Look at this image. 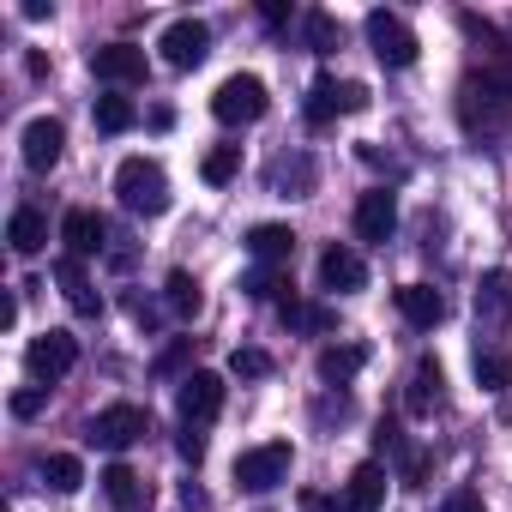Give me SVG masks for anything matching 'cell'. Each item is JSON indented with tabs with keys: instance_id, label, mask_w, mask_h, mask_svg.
I'll use <instances>...</instances> for the list:
<instances>
[{
	"instance_id": "20",
	"label": "cell",
	"mask_w": 512,
	"mask_h": 512,
	"mask_svg": "<svg viewBox=\"0 0 512 512\" xmlns=\"http://www.w3.org/2000/svg\"><path fill=\"white\" fill-rule=\"evenodd\" d=\"M7 241H13V253H25V260H31V253H43V247H49V217H43V211H31V205H19V211H13V223H7Z\"/></svg>"
},
{
	"instance_id": "1",
	"label": "cell",
	"mask_w": 512,
	"mask_h": 512,
	"mask_svg": "<svg viewBox=\"0 0 512 512\" xmlns=\"http://www.w3.org/2000/svg\"><path fill=\"white\" fill-rule=\"evenodd\" d=\"M115 193L133 217H163L169 211V175L151 163V157H127L115 169Z\"/></svg>"
},
{
	"instance_id": "24",
	"label": "cell",
	"mask_w": 512,
	"mask_h": 512,
	"mask_svg": "<svg viewBox=\"0 0 512 512\" xmlns=\"http://www.w3.org/2000/svg\"><path fill=\"white\" fill-rule=\"evenodd\" d=\"M278 314H284V326H296V332H332V326H338L332 308H320V302H296V296H284Z\"/></svg>"
},
{
	"instance_id": "5",
	"label": "cell",
	"mask_w": 512,
	"mask_h": 512,
	"mask_svg": "<svg viewBox=\"0 0 512 512\" xmlns=\"http://www.w3.org/2000/svg\"><path fill=\"white\" fill-rule=\"evenodd\" d=\"M368 49L380 55V67H410V61H416V37H410V25H404L398 13H386V7L368 13Z\"/></svg>"
},
{
	"instance_id": "12",
	"label": "cell",
	"mask_w": 512,
	"mask_h": 512,
	"mask_svg": "<svg viewBox=\"0 0 512 512\" xmlns=\"http://www.w3.org/2000/svg\"><path fill=\"white\" fill-rule=\"evenodd\" d=\"M476 320L482 326H512V272L506 266L482 272V284H476Z\"/></svg>"
},
{
	"instance_id": "6",
	"label": "cell",
	"mask_w": 512,
	"mask_h": 512,
	"mask_svg": "<svg viewBox=\"0 0 512 512\" xmlns=\"http://www.w3.org/2000/svg\"><path fill=\"white\" fill-rule=\"evenodd\" d=\"M73 362H79V344H73V332H43V338L25 350V368H31V380H37V386H55V380H67V374H73Z\"/></svg>"
},
{
	"instance_id": "38",
	"label": "cell",
	"mask_w": 512,
	"mask_h": 512,
	"mask_svg": "<svg viewBox=\"0 0 512 512\" xmlns=\"http://www.w3.org/2000/svg\"><path fill=\"white\" fill-rule=\"evenodd\" d=\"M260 19H266V25H284V19H290V7H284V0H266Z\"/></svg>"
},
{
	"instance_id": "31",
	"label": "cell",
	"mask_w": 512,
	"mask_h": 512,
	"mask_svg": "<svg viewBox=\"0 0 512 512\" xmlns=\"http://www.w3.org/2000/svg\"><path fill=\"white\" fill-rule=\"evenodd\" d=\"M229 374H235V380H266V374H272V356L247 344V350H235V356H229Z\"/></svg>"
},
{
	"instance_id": "21",
	"label": "cell",
	"mask_w": 512,
	"mask_h": 512,
	"mask_svg": "<svg viewBox=\"0 0 512 512\" xmlns=\"http://www.w3.org/2000/svg\"><path fill=\"white\" fill-rule=\"evenodd\" d=\"M362 362H368L362 344H326V350H320V380H326V386H344V380L362 374Z\"/></svg>"
},
{
	"instance_id": "29",
	"label": "cell",
	"mask_w": 512,
	"mask_h": 512,
	"mask_svg": "<svg viewBox=\"0 0 512 512\" xmlns=\"http://www.w3.org/2000/svg\"><path fill=\"white\" fill-rule=\"evenodd\" d=\"M133 121H139V109H133L127 97H97V127H103V133H127Z\"/></svg>"
},
{
	"instance_id": "3",
	"label": "cell",
	"mask_w": 512,
	"mask_h": 512,
	"mask_svg": "<svg viewBox=\"0 0 512 512\" xmlns=\"http://www.w3.org/2000/svg\"><path fill=\"white\" fill-rule=\"evenodd\" d=\"M211 115H217L223 127H253V121L266 115V85L253 79V73L223 79V85H217V97H211Z\"/></svg>"
},
{
	"instance_id": "18",
	"label": "cell",
	"mask_w": 512,
	"mask_h": 512,
	"mask_svg": "<svg viewBox=\"0 0 512 512\" xmlns=\"http://www.w3.org/2000/svg\"><path fill=\"white\" fill-rule=\"evenodd\" d=\"M61 241H67V253H73V260H91V253H103V217L73 205V211L61 217Z\"/></svg>"
},
{
	"instance_id": "11",
	"label": "cell",
	"mask_w": 512,
	"mask_h": 512,
	"mask_svg": "<svg viewBox=\"0 0 512 512\" xmlns=\"http://www.w3.org/2000/svg\"><path fill=\"white\" fill-rule=\"evenodd\" d=\"M368 284V266L356 247H326L320 253V290H338V296H356Z\"/></svg>"
},
{
	"instance_id": "2",
	"label": "cell",
	"mask_w": 512,
	"mask_h": 512,
	"mask_svg": "<svg viewBox=\"0 0 512 512\" xmlns=\"http://www.w3.org/2000/svg\"><path fill=\"white\" fill-rule=\"evenodd\" d=\"M290 440H266V446H247L241 458H235V482L247 488V494H266V488H278V482H290Z\"/></svg>"
},
{
	"instance_id": "8",
	"label": "cell",
	"mask_w": 512,
	"mask_h": 512,
	"mask_svg": "<svg viewBox=\"0 0 512 512\" xmlns=\"http://www.w3.org/2000/svg\"><path fill=\"white\" fill-rule=\"evenodd\" d=\"M217 410H223V380L205 374V368H193V374L181 380V422H187V428H205Z\"/></svg>"
},
{
	"instance_id": "9",
	"label": "cell",
	"mask_w": 512,
	"mask_h": 512,
	"mask_svg": "<svg viewBox=\"0 0 512 512\" xmlns=\"http://www.w3.org/2000/svg\"><path fill=\"white\" fill-rule=\"evenodd\" d=\"M91 73H97V85H145V49L109 43V49L91 55Z\"/></svg>"
},
{
	"instance_id": "27",
	"label": "cell",
	"mask_w": 512,
	"mask_h": 512,
	"mask_svg": "<svg viewBox=\"0 0 512 512\" xmlns=\"http://www.w3.org/2000/svg\"><path fill=\"white\" fill-rule=\"evenodd\" d=\"M470 368H476V386H482V392H506V386H512V362H506L500 350H476Z\"/></svg>"
},
{
	"instance_id": "34",
	"label": "cell",
	"mask_w": 512,
	"mask_h": 512,
	"mask_svg": "<svg viewBox=\"0 0 512 512\" xmlns=\"http://www.w3.org/2000/svg\"><path fill=\"white\" fill-rule=\"evenodd\" d=\"M187 350H193V338H175V344H169V350L157 356V374H163V380H169V374H181V362H187Z\"/></svg>"
},
{
	"instance_id": "17",
	"label": "cell",
	"mask_w": 512,
	"mask_h": 512,
	"mask_svg": "<svg viewBox=\"0 0 512 512\" xmlns=\"http://www.w3.org/2000/svg\"><path fill=\"white\" fill-rule=\"evenodd\" d=\"M440 398H446V374H440V362H434V356H422V362H416V374H410L404 410H410V416H434V410H440Z\"/></svg>"
},
{
	"instance_id": "14",
	"label": "cell",
	"mask_w": 512,
	"mask_h": 512,
	"mask_svg": "<svg viewBox=\"0 0 512 512\" xmlns=\"http://www.w3.org/2000/svg\"><path fill=\"white\" fill-rule=\"evenodd\" d=\"M392 229H398V199H392L386 187L362 193V199H356V235H362V241H386Z\"/></svg>"
},
{
	"instance_id": "4",
	"label": "cell",
	"mask_w": 512,
	"mask_h": 512,
	"mask_svg": "<svg viewBox=\"0 0 512 512\" xmlns=\"http://www.w3.org/2000/svg\"><path fill=\"white\" fill-rule=\"evenodd\" d=\"M91 446H103V452H127L133 440H145L151 434V416L139 410V404H109V410H97L91 416Z\"/></svg>"
},
{
	"instance_id": "15",
	"label": "cell",
	"mask_w": 512,
	"mask_h": 512,
	"mask_svg": "<svg viewBox=\"0 0 512 512\" xmlns=\"http://www.w3.org/2000/svg\"><path fill=\"white\" fill-rule=\"evenodd\" d=\"M380 500H386V470L368 458V464H356V470H350L338 512H380Z\"/></svg>"
},
{
	"instance_id": "19",
	"label": "cell",
	"mask_w": 512,
	"mask_h": 512,
	"mask_svg": "<svg viewBox=\"0 0 512 512\" xmlns=\"http://www.w3.org/2000/svg\"><path fill=\"white\" fill-rule=\"evenodd\" d=\"M55 278H61V290H67L73 314H97V308H103V296H97V290H91V278H85V260L61 253V260H55Z\"/></svg>"
},
{
	"instance_id": "28",
	"label": "cell",
	"mask_w": 512,
	"mask_h": 512,
	"mask_svg": "<svg viewBox=\"0 0 512 512\" xmlns=\"http://www.w3.org/2000/svg\"><path fill=\"white\" fill-rule=\"evenodd\" d=\"M235 169H241V145H217V151H205V163H199V175H205L211 187L235 181Z\"/></svg>"
},
{
	"instance_id": "23",
	"label": "cell",
	"mask_w": 512,
	"mask_h": 512,
	"mask_svg": "<svg viewBox=\"0 0 512 512\" xmlns=\"http://www.w3.org/2000/svg\"><path fill=\"white\" fill-rule=\"evenodd\" d=\"M163 302H169V314H175V320H193V314L205 308V296H199V278H193V272H169V284H163Z\"/></svg>"
},
{
	"instance_id": "36",
	"label": "cell",
	"mask_w": 512,
	"mask_h": 512,
	"mask_svg": "<svg viewBox=\"0 0 512 512\" xmlns=\"http://www.w3.org/2000/svg\"><path fill=\"white\" fill-rule=\"evenodd\" d=\"M362 109H368V85L344 79V115H362Z\"/></svg>"
},
{
	"instance_id": "30",
	"label": "cell",
	"mask_w": 512,
	"mask_h": 512,
	"mask_svg": "<svg viewBox=\"0 0 512 512\" xmlns=\"http://www.w3.org/2000/svg\"><path fill=\"white\" fill-rule=\"evenodd\" d=\"M476 85H482L494 103H506V109H512V55H506V61H488V67L476 73Z\"/></svg>"
},
{
	"instance_id": "10",
	"label": "cell",
	"mask_w": 512,
	"mask_h": 512,
	"mask_svg": "<svg viewBox=\"0 0 512 512\" xmlns=\"http://www.w3.org/2000/svg\"><path fill=\"white\" fill-rule=\"evenodd\" d=\"M61 151H67V127H61L55 115H37V121L25 127V169L49 175V169L61 163Z\"/></svg>"
},
{
	"instance_id": "7",
	"label": "cell",
	"mask_w": 512,
	"mask_h": 512,
	"mask_svg": "<svg viewBox=\"0 0 512 512\" xmlns=\"http://www.w3.org/2000/svg\"><path fill=\"white\" fill-rule=\"evenodd\" d=\"M157 49H163V61H169L175 73H193V67L211 55V31H205L199 19H175V25L163 31V43H157Z\"/></svg>"
},
{
	"instance_id": "35",
	"label": "cell",
	"mask_w": 512,
	"mask_h": 512,
	"mask_svg": "<svg viewBox=\"0 0 512 512\" xmlns=\"http://www.w3.org/2000/svg\"><path fill=\"white\" fill-rule=\"evenodd\" d=\"M440 512H482V494H476V488H452V494L440 500Z\"/></svg>"
},
{
	"instance_id": "26",
	"label": "cell",
	"mask_w": 512,
	"mask_h": 512,
	"mask_svg": "<svg viewBox=\"0 0 512 512\" xmlns=\"http://www.w3.org/2000/svg\"><path fill=\"white\" fill-rule=\"evenodd\" d=\"M43 482H49L55 494H73V488L85 482V464H79L73 452H49V458H43Z\"/></svg>"
},
{
	"instance_id": "25",
	"label": "cell",
	"mask_w": 512,
	"mask_h": 512,
	"mask_svg": "<svg viewBox=\"0 0 512 512\" xmlns=\"http://www.w3.org/2000/svg\"><path fill=\"white\" fill-rule=\"evenodd\" d=\"M103 494H109L115 512H139V500H145V488H139V476H133L127 464H109V470H103Z\"/></svg>"
},
{
	"instance_id": "33",
	"label": "cell",
	"mask_w": 512,
	"mask_h": 512,
	"mask_svg": "<svg viewBox=\"0 0 512 512\" xmlns=\"http://www.w3.org/2000/svg\"><path fill=\"white\" fill-rule=\"evenodd\" d=\"M43 404H49V386H31V392H13V416H19V422H31V416H37Z\"/></svg>"
},
{
	"instance_id": "13",
	"label": "cell",
	"mask_w": 512,
	"mask_h": 512,
	"mask_svg": "<svg viewBox=\"0 0 512 512\" xmlns=\"http://www.w3.org/2000/svg\"><path fill=\"white\" fill-rule=\"evenodd\" d=\"M247 253H253V260H260L266 272L290 266V253H296V235H290V223H253V229H247Z\"/></svg>"
},
{
	"instance_id": "16",
	"label": "cell",
	"mask_w": 512,
	"mask_h": 512,
	"mask_svg": "<svg viewBox=\"0 0 512 512\" xmlns=\"http://www.w3.org/2000/svg\"><path fill=\"white\" fill-rule=\"evenodd\" d=\"M398 314H404L416 332H434V326L446 320V296H440L434 284H404V290H398Z\"/></svg>"
},
{
	"instance_id": "37",
	"label": "cell",
	"mask_w": 512,
	"mask_h": 512,
	"mask_svg": "<svg viewBox=\"0 0 512 512\" xmlns=\"http://www.w3.org/2000/svg\"><path fill=\"white\" fill-rule=\"evenodd\" d=\"M181 458H187V464L205 458V434H199V428H181Z\"/></svg>"
},
{
	"instance_id": "22",
	"label": "cell",
	"mask_w": 512,
	"mask_h": 512,
	"mask_svg": "<svg viewBox=\"0 0 512 512\" xmlns=\"http://www.w3.org/2000/svg\"><path fill=\"white\" fill-rule=\"evenodd\" d=\"M344 115V85L338 79H314V91H308V127H332Z\"/></svg>"
},
{
	"instance_id": "32",
	"label": "cell",
	"mask_w": 512,
	"mask_h": 512,
	"mask_svg": "<svg viewBox=\"0 0 512 512\" xmlns=\"http://www.w3.org/2000/svg\"><path fill=\"white\" fill-rule=\"evenodd\" d=\"M308 43H314L320 55H332V49L344 43V31H338V19H332V13H308Z\"/></svg>"
}]
</instances>
